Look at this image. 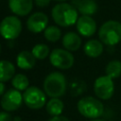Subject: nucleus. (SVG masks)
I'll use <instances>...</instances> for the list:
<instances>
[{"mask_svg": "<svg viewBox=\"0 0 121 121\" xmlns=\"http://www.w3.org/2000/svg\"><path fill=\"white\" fill-rule=\"evenodd\" d=\"M78 11L73 5L68 3H59L53 7L51 15L58 26L67 27L77 23L78 19Z\"/></svg>", "mask_w": 121, "mask_h": 121, "instance_id": "nucleus-1", "label": "nucleus"}, {"mask_svg": "<svg viewBox=\"0 0 121 121\" xmlns=\"http://www.w3.org/2000/svg\"><path fill=\"white\" fill-rule=\"evenodd\" d=\"M66 86L65 77L60 72L50 73L43 80V91L51 98L63 95L66 91Z\"/></svg>", "mask_w": 121, "mask_h": 121, "instance_id": "nucleus-2", "label": "nucleus"}, {"mask_svg": "<svg viewBox=\"0 0 121 121\" xmlns=\"http://www.w3.org/2000/svg\"><path fill=\"white\" fill-rule=\"evenodd\" d=\"M78 112L90 119H97L103 114L104 106L102 102L93 96H85L78 100L77 104Z\"/></svg>", "mask_w": 121, "mask_h": 121, "instance_id": "nucleus-3", "label": "nucleus"}, {"mask_svg": "<svg viewBox=\"0 0 121 121\" xmlns=\"http://www.w3.org/2000/svg\"><path fill=\"white\" fill-rule=\"evenodd\" d=\"M98 37L102 43L114 45L121 42V23L113 20L105 22L98 30Z\"/></svg>", "mask_w": 121, "mask_h": 121, "instance_id": "nucleus-4", "label": "nucleus"}, {"mask_svg": "<svg viewBox=\"0 0 121 121\" xmlns=\"http://www.w3.org/2000/svg\"><path fill=\"white\" fill-rule=\"evenodd\" d=\"M22 31V23L16 16H7L0 23V35L6 40L18 38Z\"/></svg>", "mask_w": 121, "mask_h": 121, "instance_id": "nucleus-5", "label": "nucleus"}, {"mask_svg": "<svg viewBox=\"0 0 121 121\" xmlns=\"http://www.w3.org/2000/svg\"><path fill=\"white\" fill-rule=\"evenodd\" d=\"M23 100L29 109L38 110L45 105V93L36 86H30L24 92Z\"/></svg>", "mask_w": 121, "mask_h": 121, "instance_id": "nucleus-6", "label": "nucleus"}, {"mask_svg": "<svg viewBox=\"0 0 121 121\" xmlns=\"http://www.w3.org/2000/svg\"><path fill=\"white\" fill-rule=\"evenodd\" d=\"M50 63L59 69H69L74 64V56L70 51L61 48H55L49 55Z\"/></svg>", "mask_w": 121, "mask_h": 121, "instance_id": "nucleus-7", "label": "nucleus"}, {"mask_svg": "<svg viewBox=\"0 0 121 121\" xmlns=\"http://www.w3.org/2000/svg\"><path fill=\"white\" fill-rule=\"evenodd\" d=\"M94 91L98 98L102 100L110 99L114 92V84L112 79L108 76H101L97 78L94 84Z\"/></svg>", "mask_w": 121, "mask_h": 121, "instance_id": "nucleus-8", "label": "nucleus"}, {"mask_svg": "<svg viewBox=\"0 0 121 121\" xmlns=\"http://www.w3.org/2000/svg\"><path fill=\"white\" fill-rule=\"evenodd\" d=\"M23 101V95L20 91L9 89L2 95L0 104L6 112H13L20 108Z\"/></svg>", "mask_w": 121, "mask_h": 121, "instance_id": "nucleus-9", "label": "nucleus"}, {"mask_svg": "<svg viewBox=\"0 0 121 121\" xmlns=\"http://www.w3.org/2000/svg\"><path fill=\"white\" fill-rule=\"evenodd\" d=\"M47 24L48 17L43 12H35L31 14L26 21L27 29L33 33H40L44 31V29L47 27Z\"/></svg>", "mask_w": 121, "mask_h": 121, "instance_id": "nucleus-10", "label": "nucleus"}, {"mask_svg": "<svg viewBox=\"0 0 121 121\" xmlns=\"http://www.w3.org/2000/svg\"><path fill=\"white\" fill-rule=\"evenodd\" d=\"M77 30L83 37H91L95 34L96 30V23L95 21L88 15H81L77 23Z\"/></svg>", "mask_w": 121, "mask_h": 121, "instance_id": "nucleus-11", "label": "nucleus"}, {"mask_svg": "<svg viewBox=\"0 0 121 121\" xmlns=\"http://www.w3.org/2000/svg\"><path fill=\"white\" fill-rule=\"evenodd\" d=\"M9 8L18 16H26L33 8V0H9Z\"/></svg>", "mask_w": 121, "mask_h": 121, "instance_id": "nucleus-12", "label": "nucleus"}, {"mask_svg": "<svg viewBox=\"0 0 121 121\" xmlns=\"http://www.w3.org/2000/svg\"><path fill=\"white\" fill-rule=\"evenodd\" d=\"M72 3L82 15L91 16L97 11V4L95 0H73Z\"/></svg>", "mask_w": 121, "mask_h": 121, "instance_id": "nucleus-13", "label": "nucleus"}, {"mask_svg": "<svg viewBox=\"0 0 121 121\" xmlns=\"http://www.w3.org/2000/svg\"><path fill=\"white\" fill-rule=\"evenodd\" d=\"M17 66L23 70H29L35 66L36 58L32 54V52L27 50L21 51L16 57Z\"/></svg>", "mask_w": 121, "mask_h": 121, "instance_id": "nucleus-14", "label": "nucleus"}, {"mask_svg": "<svg viewBox=\"0 0 121 121\" xmlns=\"http://www.w3.org/2000/svg\"><path fill=\"white\" fill-rule=\"evenodd\" d=\"M62 45L68 51H76L81 45V39L75 32H67L62 37Z\"/></svg>", "mask_w": 121, "mask_h": 121, "instance_id": "nucleus-15", "label": "nucleus"}, {"mask_svg": "<svg viewBox=\"0 0 121 121\" xmlns=\"http://www.w3.org/2000/svg\"><path fill=\"white\" fill-rule=\"evenodd\" d=\"M84 53L90 58H97L103 52V44L98 40H89L83 47Z\"/></svg>", "mask_w": 121, "mask_h": 121, "instance_id": "nucleus-16", "label": "nucleus"}, {"mask_svg": "<svg viewBox=\"0 0 121 121\" xmlns=\"http://www.w3.org/2000/svg\"><path fill=\"white\" fill-rule=\"evenodd\" d=\"M15 67L14 65L8 60H0V81L5 82L12 78L15 75Z\"/></svg>", "mask_w": 121, "mask_h": 121, "instance_id": "nucleus-17", "label": "nucleus"}, {"mask_svg": "<svg viewBox=\"0 0 121 121\" xmlns=\"http://www.w3.org/2000/svg\"><path fill=\"white\" fill-rule=\"evenodd\" d=\"M63 102L58 98V97H54L51 98L45 105V109L48 114H50L51 116H57V115H60V113L63 111Z\"/></svg>", "mask_w": 121, "mask_h": 121, "instance_id": "nucleus-18", "label": "nucleus"}, {"mask_svg": "<svg viewBox=\"0 0 121 121\" xmlns=\"http://www.w3.org/2000/svg\"><path fill=\"white\" fill-rule=\"evenodd\" d=\"M106 76L111 78L112 79L117 78L121 76V61L117 60H113L110 61L105 68Z\"/></svg>", "mask_w": 121, "mask_h": 121, "instance_id": "nucleus-19", "label": "nucleus"}, {"mask_svg": "<svg viewBox=\"0 0 121 121\" xmlns=\"http://www.w3.org/2000/svg\"><path fill=\"white\" fill-rule=\"evenodd\" d=\"M11 84L14 87V89L18 91H26L28 88L29 80L26 76L23 74H17L12 78Z\"/></svg>", "mask_w": 121, "mask_h": 121, "instance_id": "nucleus-20", "label": "nucleus"}, {"mask_svg": "<svg viewBox=\"0 0 121 121\" xmlns=\"http://www.w3.org/2000/svg\"><path fill=\"white\" fill-rule=\"evenodd\" d=\"M43 36L44 38L51 43H55L60 39L61 36V31L60 29L56 26H47L44 31H43Z\"/></svg>", "mask_w": 121, "mask_h": 121, "instance_id": "nucleus-21", "label": "nucleus"}, {"mask_svg": "<svg viewBox=\"0 0 121 121\" xmlns=\"http://www.w3.org/2000/svg\"><path fill=\"white\" fill-rule=\"evenodd\" d=\"M69 88H70V94L73 96H78L81 95L83 92H85L87 86L85 81L81 79H75L70 83Z\"/></svg>", "mask_w": 121, "mask_h": 121, "instance_id": "nucleus-22", "label": "nucleus"}, {"mask_svg": "<svg viewBox=\"0 0 121 121\" xmlns=\"http://www.w3.org/2000/svg\"><path fill=\"white\" fill-rule=\"evenodd\" d=\"M34 57L38 60H44L49 54V47L44 43H38L33 46L31 50Z\"/></svg>", "mask_w": 121, "mask_h": 121, "instance_id": "nucleus-23", "label": "nucleus"}, {"mask_svg": "<svg viewBox=\"0 0 121 121\" xmlns=\"http://www.w3.org/2000/svg\"><path fill=\"white\" fill-rule=\"evenodd\" d=\"M0 121H13V118L9 112H0Z\"/></svg>", "mask_w": 121, "mask_h": 121, "instance_id": "nucleus-24", "label": "nucleus"}, {"mask_svg": "<svg viewBox=\"0 0 121 121\" xmlns=\"http://www.w3.org/2000/svg\"><path fill=\"white\" fill-rule=\"evenodd\" d=\"M51 0H35V4L40 8H44L49 5Z\"/></svg>", "mask_w": 121, "mask_h": 121, "instance_id": "nucleus-25", "label": "nucleus"}, {"mask_svg": "<svg viewBox=\"0 0 121 121\" xmlns=\"http://www.w3.org/2000/svg\"><path fill=\"white\" fill-rule=\"evenodd\" d=\"M47 121H70L66 116L63 115H57V116H52L50 119H48Z\"/></svg>", "mask_w": 121, "mask_h": 121, "instance_id": "nucleus-26", "label": "nucleus"}, {"mask_svg": "<svg viewBox=\"0 0 121 121\" xmlns=\"http://www.w3.org/2000/svg\"><path fill=\"white\" fill-rule=\"evenodd\" d=\"M4 92H5V85L3 82L0 81V95H3L5 94Z\"/></svg>", "mask_w": 121, "mask_h": 121, "instance_id": "nucleus-27", "label": "nucleus"}, {"mask_svg": "<svg viewBox=\"0 0 121 121\" xmlns=\"http://www.w3.org/2000/svg\"><path fill=\"white\" fill-rule=\"evenodd\" d=\"M91 121H104V120H102V119H98V118H97V119H92Z\"/></svg>", "mask_w": 121, "mask_h": 121, "instance_id": "nucleus-28", "label": "nucleus"}, {"mask_svg": "<svg viewBox=\"0 0 121 121\" xmlns=\"http://www.w3.org/2000/svg\"><path fill=\"white\" fill-rule=\"evenodd\" d=\"M1 50H2V46H1V43H0V53H1Z\"/></svg>", "mask_w": 121, "mask_h": 121, "instance_id": "nucleus-29", "label": "nucleus"}, {"mask_svg": "<svg viewBox=\"0 0 121 121\" xmlns=\"http://www.w3.org/2000/svg\"><path fill=\"white\" fill-rule=\"evenodd\" d=\"M55 1H65V0H55Z\"/></svg>", "mask_w": 121, "mask_h": 121, "instance_id": "nucleus-30", "label": "nucleus"}]
</instances>
